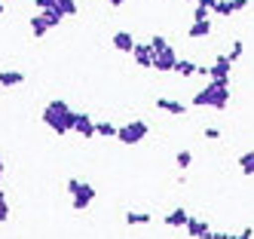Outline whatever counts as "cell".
<instances>
[{"mask_svg": "<svg viewBox=\"0 0 254 239\" xmlns=\"http://www.w3.org/2000/svg\"><path fill=\"white\" fill-rule=\"evenodd\" d=\"M230 104V77L227 80H211L193 95V107H211V110H227Z\"/></svg>", "mask_w": 254, "mask_h": 239, "instance_id": "cell-1", "label": "cell"}, {"mask_svg": "<svg viewBox=\"0 0 254 239\" xmlns=\"http://www.w3.org/2000/svg\"><path fill=\"white\" fill-rule=\"evenodd\" d=\"M74 117H77V110H70V104L62 101V98H52V101L43 107V123H46L56 135H67L70 129H74Z\"/></svg>", "mask_w": 254, "mask_h": 239, "instance_id": "cell-2", "label": "cell"}, {"mask_svg": "<svg viewBox=\"0 0 254 239\" xmlns=\"http://www.w3.org/2000/svg\"><path fill=\"white\" fill-rule=\"evenodd\" d=\"M67 193H70V206H74L77 212H86L95 202V196H98V190L92 187V184H86L80 178H70L67 181Z\"/></svg>", "mask_w": 254, "mask_h": 239, "instance_id": "cell-3", "label": "cell"}, {"mask_svg": "<svg viewBox=\"0 0 254 239\" xmlns=\"http://www.w3.org/2000/svg\"><path fill=\"white\" fill-rule=\"evenodd\" d=\"M150 135V126L144 123V120H132V123H126V126H117V141L123 144H141L144 138Z\"/></svg>", "mask_w": 254, "mask_h": 239, "instance_id": "cell-4", "label": "cell"}, {"mask_svg": "<svg viewBox=\"0 0 254 239\" xmlns=\"http://www.w3.org/2000/svg\"><path fill=\"white\" fill-rule=\"evenodd\" d=\"M70 132H77L80 138H95V120L86 114V110H77V117H74V129H70Z\"/></svg>", "mask_w": 254, "mask_h": 239, "instance_id": "cell-5", "label": "cell"}, {"mask_svg": "<svg viewBox=\"0 0 254 239\" xmlns=\"http://www.w3.org/2000/svg\"><path fill=\"white\" fill-rule=\"evenodd\" d=\"M175 62H178V55H175V49L172 46H166V49H159L156 55H153V71H159V74H172V68H175Z\"/></svg>", "mask_w": 254, "mask_h": 239, "instance_id": "cell-6", "label": "cell"}, {"mask_svg": "<svg viewBox=\"0 0 254 239\" xmlns=\"http://www.w3.org/2000/svg\"><path fill=\"white\" fill-rule=\"evenodd\" d=\"M230 68H233V62L227 59V55H217V59L208 65V74H205V77H211V80H227V77H230Z\"/></svg>", "mask_w": 254, "mask_h": 239, "instance_id": "cell-7", "label": "cell"}, {"mask_svg": "<svg viewBox=\"0 0 254 239\" xmlns=\"http://www.w3.org/2000/svg\"><path fill=\"white\" fill-rule=\"evenodd\" d=\"M132 55H135V65H138V68H150L156 52H153L147 43H138V40H135V46H132Z\"/></svg>", "mask_w": 254, "mask_h": 239, "instance_id": "cell-8", "label": "cell"}, {"mask_svg": "<svg viewBox=\"0 0 254 239\" xmlns=\"http://www.w3.org/2000/svg\"><path fill=\"white\" fill-rule=\"evenodd\" d=\"M184 230H187V236H193V239H208V233H211L205 221L190 218V215H187V221H184Z\"/></svg>", "mask_w": 254, "mask_h": 239, "instance_id": "cell-9", "label": "cell"}, {"mask_svg": "<svg viewBox=\"0 0 254 239\" xmlns=\"http://www.w3.org/2000/svg\"><path fill=\"white\" fill-rule=\"evenodd\" d=\"M156 107L166 110V114H175V117H184L187 114V104H181L175 98H156Z\"/></svg>", "mask_w": 254, "mask_h": 239, "instance_id": "cell-10", "label": "cell"}, {"mask_svg": "<svg viewBox=\"0 0 254 239\" xmlns=\"http://www.w3.org/2000/svg\"><path fill=\"white\" fill-rule=\"evenodd\" d=\"M187 37H193V40H199V37H211V22L208 18H193Z\"/></svg>", "mask_w": 254, "mask_h": 239, "instance_id": "cell-11", "label": "cell"}, {"mask_svg": "<svg viewBox=\"0 0 254 239\" xmlns=\"http://www.w3.org/2000/svg\"><path fill=\"white\" fill-rule=\"evenodd\" d=\"M132 46H135V37H132L129 31H117V34H114V49H120V52H132Z\"/></svg>", "mask_w": 254, "mask_h": 239, "instance_id": "cell-12", "label": "cell"}, {"mask_svg": "<svg viewBox=\"0 0 254 239\" xmlns=\"http://www.w3.org/2000/svg\"><path fill=\"white\" fill-rule=\"evenodd\" d=\"M28 28H31L34 37H46V34H49V25L43 22V15H40V12H34V15L28 18Z\"/></svg>", "mask_w": 254, "mask_h": 239, "instance_id": "cell-13", "label": "cell"}, {"mask_svg": "<svg viewBox=\"0 0 254 239\" xmlns=\"http://www.w3.org/2000/svg\"><path fill=\"white\" fill-rule=\"evenodd\" d=\"M214 15H221V18H227V15H233L236 12V0H214V3L208 6Z\"/></svg>", "mask_w": 254, "mask_h": 239, "instance_id": "cell-14", "label": "cell"}, {"mask_svg": "<svg viewBox=\"0 0 254 239\" xmlns=\"http://www.w3.org/2000/svg\"><path fill=\"white\" fill-rule=\"evenodd\" d=\"M40 15H43V22L49 25V31H52V28H59V25L64 22V15H62L56 6H46V9H40Z\"/></svg>", "mask_w": 254, "mask_h": 239, "instance_id": "cell-15", "label": "cell"}, {"mask_svg": "<svg viewBox=\"0 0 254 239\" xmlns=\"http://www.w3.org/2000/svg\"><path fill=\"white\" fill-rule=\"evenodd\" d=\"M162 221H166V227H184V221H187V209H172L166 218H162Z\"/></svg>", "mask_w": 254, "mask_h": 239, "instance_id": "cell-16", "label": "cell"}, {"mask_svg": "<svg viewBox=\"0 0 254 239\" xmlns=\"http://www.w3.org/2000/svg\"><path fill=\"white\" fill-rule=\"evenodd\" d=\"M25 74L22 71H0V86H22Z\"/></svg>", "mask_w": 254, "mask_h": 239, "instance_id": "cell-17", "label": "cell"}, {"mask_svg": "<svg viewBox=\"0 0 254 239\" xmlns=\"http://www.w3.org/2000/svg\"><path fill=\"white\" fill-rule=\"evenodd\" d=\"M196 68H199L196 62H187V59H178L172 71L178 74V77H196Z\"/></svg>", "mask_w": 254, "mask_h": 239, "instance_id": "cell-18", "label": "cell"}, {"mask_svg": "<svg viewBox=\"0 0 254 239\" xmlns=\"http://www.w3.org/2000/svg\"><path fill=\"white\" fill-rule=\"evenodd\" d=\"M150 212H126V224L129 227H144V224H150Z\"/></svg>", "mask_w": 254, "mask_h": 239, "instance_id": "cell-19", "label": "cell"}, {"mask_svg": "<svg viewBox=\"0 0 254 239\" xmlns=\"http://www.w3.org/2000/svg\"><path fill=\"white\" fill-rule=\"evenodd\" d=\"M95 135H101V138H114V135H117V126L107 123V120H95Z\"/></svg>", "mask_w": 254, "mask_h": 239, "instance_id": "cell-20", "label": "cell"}, {"mask_svg": "<svg viewBox=\"0 0 254 239\" xmlns=\"http://www.w3.org/2000/svg\"><path fill=\"white\" fill-rule=\"evenodd\" d=\"M52 6H56L64 18H67V15H77V0H56Z\"/></svg>", "mask_w": 254, "mask_h": 239, "instance_id": "cell-21", "label": "cell"}, {"mask_svg": "<svg viewBox=\"0 0 254 239\" xmlns=\"http://www.w3.org/2000/svg\"><path fill=\"white\" fill-rule=\"evenodd\" d=\"M239 169H242V175H248V178L254 175V154H251V151L239 157Z\"/></svg>", "mask_w": 254, "mask_h": 239, "instance_id": "cell-22", "label": "cell"}, {"mask_svg": "<svg viewBox=\"0 0 254 239\" xmlns=\"http://www.w3.org/2000/svg\"><path fill=\"white\" fill-rule=\"evenodd\" d=\"M242 55H245V43L239 40V37H236V40H233V46H230V52H227V59H230V62H239Z\"/></svg>", "mask_w": 254, "mask_h": 239, "instance_id": "cell-23", "label": "cell"}, {"mask_svg": "<svg viewBox=\"0 0 254 239\" xmlns=\"http://www.w3.org/2000/svg\"><path fill=\"white\" fill-rule=\"evenodd\" d=\"M175 165H178V169H190V165H193V154L190 151H178L175 154Z\"/></svg>", "mask_w": 254, "mask_h": 239, "instance_id": "cell-24", "label": "cell"}, {"mask_svg": "<svg viewBox=\"0 0 254 239\" xmlns=\"http://www.w3.org/2000/svg\"><path fill=\"white\" fill-rule=\"evenodd\" d=\"M147 46H150L153 52H159V49H166V46H169V40H166V37H162V34H153L150 40H147Z\"/></svg>", "mask_w": 254, "mask_h": 239, "instance_id": "cell-25", "label": "cell"}, {"mask_svg": "<svg viewBox=\"0 0 254 239\" xmlns=\"http://www.w3.org/2000/svg\"><path fill=\"white\" fill-rule=\"evenodd\" d=\"M9 221V202H6V193H0V224Z\"/></svg>", "mask_w": 254, "mask_h": 239, "instance_id": "cell-26", "label": "cell"}, {"mask_svg": "<svg viewBox=\"0 0 254 239\" xmlns=\"http://www.w3.org/2000/svg\"><path fill=\"white\" fill-rule=\"evenodd\" d=\"M208 15H211V9H208V6L196 3V9H193V18H208Z\"/></svg>", "mask_w": 254, "mask_h": 239, "instance_id": "cell-27", "label": "cell"}, {"mask_svg": "<svg viewBox=\"0 0 254 239\" xmlns=\"http://www.w3.org/2000/svg\"><path fill=\"white\" fill-rule=\"evenodd\" d=\"M202 135H205L208 141H217V138H221V129H214V126H208V129H205Z\"/></svg>", "mask_w": 254, "mask_h": 239, "instance_id": "cell-28", "label": "cell"}, {"mask_svg": "<svg viewBox=\"0 0 254 239\" xmlns=\"http://www.w3.org/2000/svg\"><path fill=\"white\" fill-rule=\"evenodd\" d=\"M52 3H56V0H34V6H37V9H46V6H52Z\"/></svg>", "mask_w": 254, "mask_h": 239, "instance_id": "cell-29", "label": "cell"}, {"mask_svg": "<svg viewBox=\"0 0 254 239\" xmlns=\"http://www.w3.org/2000/svg\"><path fill=\"white\" fill-rule=\"evenodd\" d=\"M251 236H254V230H251V224H248V227H245L239 236H236V239H251Z\"/></svg>", "mask_w": 254, "mask_h": 239, "instance_id": "cell-30", "label": "cell"}, {"mask_svg": "<svg viewBox=\"0 0 254 239\" xmlns=\"http://www.w3.org/2000/svg\"><path fill=\"white\" fill-rule=\"evenodd\" d=\"M242 9H248V0H236V12H242Z\"/></svg>", "mask_w": 254, "mask_h": 239, "instance_id": "cell-31", "label": "cell"}, {"mask_svg": "<svg viewBox=\"0 0 254 239\" xmlns=\"http://www.w3.org/2000/svg\"><path fill=\"white\" fill-rule=\"evenodd\" d=\"M208 239H233L230 233H208Z\"/></svg>", "mask_w": 254, "mask_h": 239, "instance_id": "cell-32", "label": "cell"}, {"mask_svg": "<svg viewBox=\"0 0 254 239\" xmlns=\"http://www.w3.org/2000/svg\"><path fill=\"white\" fill-rule=\"evenodd\" d=\"M0 193H3V172H0Z\"/></svg>", "mask_w": 254, "mask_h": 239, "instance_id": "cell-33", "label": "cell"}, {"mask_svg": "<svg viewBox=\"0 0 254 239\" xmlns=\"http://www.w3.org/2000/svg\"><path fill=\"white\" fill-rule=\"evenodd\" d=\"M0 172H3V157H0Z\"/></svg>", "mask_w": 254, "mask_h": 239, "instance_id": "cell-34", "label": "cell"}, {"mask_svg": "<svg viewBox=\"0 0 254 239\" xmlns=\"http://www.w3.org/2000/svg\"><path fill=\"white\" fill-rule=\"evenodd\" d=\"M0 12H3V0H0Z\"/></svg>", "mask_w": 254, "mask_h": 239, "instance_id": "cell-35", "label": "cell"}]
</instances>
